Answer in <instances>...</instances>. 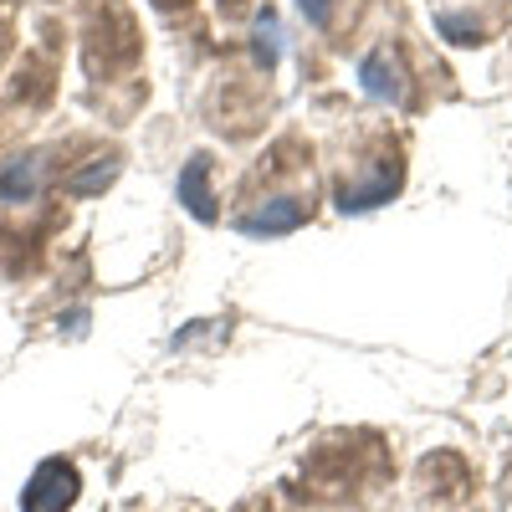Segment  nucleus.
<instances>
[{"mask_svg":"<svg viewBox=\"0 0 512 512\" xmlns=\"http://www.w3.org/2000/svg\"><path fill=\"white\" fill-rule=\"evenodd\" d=\"M77 472H72V461H41L36 466V477L26 482L21 492V507L26 512H67L77 502Z\"/></svg>","mask_w":512,"mask_h":512,"instance_id":"nucleus-1","label":"nucleus"},{"mask_svg":"<svg viewBox=\"0 0 512 512\" xmlns=\"http://www.w3.org/2000/svg\"><path fill=\"white\" fill-rule=\"evenodd\" d=\"M205 175H210V159L200 154V159L190 164V175H185V185H180V195H185V205L195 210V216H200V221H216V200H210V195H205V190H210V185H205Z\"/></svg>","mask_w":512,"mask_h":512,"instance_id":"nucleus-2","label":"nucleus"},{"mask_svg":"<svg viewBox=\"0 0 512 512\" xmlns=\"http://www.w3.org/2000/svg\"><path fill=\"white\" fill-rule=\"evenodd\" d=\"M303 11H308V21H328V0H303Z\"/></svg>","mask_w":512,"mask_h":512,"instance_id":"nucleus-3","label":"nucleus"}]
</instances>
